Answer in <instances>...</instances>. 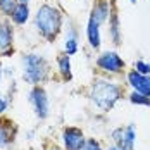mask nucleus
I'll return each mask as SVG.
<instances>
[{
	"label": "nucleus",
	"mask_w": 150,
	"mask_h": 150,
	"mask_svg": "<svg viewBox=\"0 0 150 150\" xmlns=\"http://www.w3.org/2000/svg\"><path fill=\"white\" fill-rule=\"evenodd\" d=\"M12 140H14V138H12L11 129H7L4 124H0V147H7Z\"/></svg>",
	"instance_id": "obj_17"
},
{
	"label": "nucleus",
	"mask_w": 150,
	"mask_h": 150,
	"mask_svg": "<svg viewBox=\"0 0 150 150\" xmlns=\"http://www.w3.org/2000/svg\"><path fill=\"white\" fill-rule=\"evenodd\" d=\"M112 138L116 142V147L122 150H135L136 129L135 124H128L126 128H117L112 131Z\"/></svg>",
	"instance_id": "obj_4"
},
{
	"label": "nucleus",
	"mask_w": 150,
	"mask_h": 150,
	"mask_svg": "<svg viewBox=\"0 0 150 150\" xmlns=\"http://www.w3.org/2000/svg\"><path fill=\"white\" fill-rule=\"evenodd\" d=\"M62 140H64V147L67 150H83L86 143L83 131L78 128H66L62 133Z\"/></svg>",
	"instance_id": "obj_7"
},
{
	"label": "nucleus",
	"mask_w": 150,
	"mask_h": 150,
	"mask_svg": "<svg viewBox=\"0 0 150 150\" xmlns=\"http://www.w3.org/2000/svg\"><path fill=\"white\" fill-rule=\"evenodd\" d=\"M135 71H138L140 74H145V76H150V64L143 62V60H138L135 64Z\"/></svg>",
	"instance_id": "obj_19"
},
{
	"label": "nucleus",
	"mask_w": 150,
	"mask_h": 150,
	"mask_svg": "<svg viewBox=\"0 0 150 150\" xmlns=\"http://www.w3.org/2000/svg\"><path fill=\"white\" fill-rule=\"evenodd\" d=\"M50 150H60V149H57V147H54V149H50Z\"/></svg>",
	"instance_id": "obj_24"
},
{
	"label": "nucleus",
	"mask_w": 150,
	"mask_h": 150,
	"mask_svg": "<svg viewBox=\"0 0 150 150\" xmlns=\"http://www.w3.org/2000/svg\"><path fill=\"white\" fill-rule=\"evenodd\" d=\"M24 64V79L31 85H38L42 83L48 74V64L43 57L36 55V54H28L23 59Z\"/></svg>",
	"instance_id": "obj_3"
},
{
	"label": "nucleus",
	"mask_w": 150,
	"mask_h": 150,
	"mask_svg": "<svg viewBox=\"0 0 150 150\" xmlns=\"http://www.w3.org/2000/svg\"><path fill=\"white\" fill-rule=\"evenodd\" d=\"M110 36H112V42L116 45L121 43V35H119V19L117 16L112 14L110 16Z\"/></svg>",
	"instance_id": "obj_15"
},
{
	"label": "nucleus",
	"mask_w": 150,
	"mask_h": 150,
	"mask_svg": "<svg viewBox=\"0 0 150 150\" xmlns=\"http://www.w3.org/2000/svg\"><path fill=\"white\" fill-rule=\"evenodd\" d=\"M107 17H109V4H107L105 0L95 4V7H93V11H91V19H95L98 24H102Z\"/></svg>",
	"instance_id": "obj_11"
},
{
	"label": "nucleus",
	"mask_w": 150,
	"mask_h": 150,
	"mask_svg": "<svg viewBox=\"0 0 150 150\" xmlns=\"http://www.w3.org/2000/svg\"><path fill=\"white\" fill-rule=\"evenodd\" d=\"M16 0H0V11L5 16H12V11L16 7Z\"/></svg>",
	"instance_id": "obj_18"
},
{
	"label": "nucleus",
	"mask_w": 150,
	"mask_h": 150,
	"mask_svg": "<svg viewBox=\"0 0 150 150\" xmlns=\"http://www.w3.org/2000/svg\"><path fill=\"white\" fill-rule=\"evenodd\" d=\"M35 23H36V28L40 31V35L43 38H47L48 42H54V38L59 35V31H60L62 17H60V12L55 7L42 5L38 9V12H36Z\"/></svg>",
	"instance_id": "obj_1"
},
{
	"label": "nucleus",
	"mask_w": 150,
	"mask_h": 150,
	"mask_svg": "<svg viewBox=\"0 0 150 150\" xmlns=\"http://www.w3.org/2000/svg\"><path fill=\"white\" fill-rule=\"evenodd\" d=\"M83 150H102V147H100V143H98L97 140L90 138V140H86V143H85V149H83Z\"/></svg>",
	"instance_id": "obj_20"
},
{
	"label": "nucleus",
	"mask_w": 150,
	"mask_h": 150,
	"mask_svg": "<svg viewBox=\"0 0 150 150\" xmlns=\"http://www.w3.org/2000/svg\"><path fill=\"white\" fill-rule=\"evenodd\" d=\"M109 150H122V149H119V147H110Z\"/></svg>",
	"instance_id": "obj_22"
},
{
	"label": "nucleus",
	"mask_w": 150,
	"mask_h": 150,
	"mask_svg": "<svg viewBox=\"0 0 150 150\" xmlns=\"http://www.w3.org/2000/svg\"><path fill=\"white\" fill-rule=\"evenodd\" d=\"M57 62H59L60 74L64 76L66 79H71V78H73V74H71V60H69V55H67V54H66V55H60Z\"/></svg>",
	"instance_id": "obj_13"
},
{
	"label": "nucleus",
	"mask_w": 150,
	"mask_h": 150,
	"mask_svg": "<svg viewBox=\"0 0 150 150\" xmlns=\"http://www.w3.org/2000/svg\"><path fill=\"white\" fill-rule=\"evenodd\" d=\"M129 102L131 104H136V105H147V107H150V97L140 93V91H133L129 95Z\"/></svg>",
	"instance_id": "obj_16"
},
{
	"label": "nucleus",
	"mask_w": 150,
	"mask_h": 150,
	"mask_svg": "<svg viewBox=\"0 0 150 150\" xmlns=\"http://www.w3.org/2000/svg\"><path fill=\"white\" fill-rule=\"evenodd\" d=\"M93 104L102 110H110L114 104L121 98V86L116 83L105 81V79H97L91 85V93H90Z\"/></svg>",
	"instance_id": "obj_2"
},
{
	"label": "nucleus",
	"mask_w": 150,
	"mask_h": 150,
	"mask_svg": "<svg viewBox=\"0 0 150 150\" xmlns=\"http://www.w3.org/2000/svg\"><path fill=\"white\" fill-rule=\"evenodd\" d=\"M128 83L133 86L135 91H140V93L150 97V76L140 74L138 71H131L128 74Z\"/></svg>",
	"instance_id": "obj_8"
},
{
	"label": "nucleus",
	"mask_w": 150,
	"mask_h": 150,
	"mask_svg": "<svg viewBox=\"0 0 150 150\" xmlns=\"http://www.w3.org/2000/svg\"><path fill=\"white\" fill-rule=\"evenodd\" d=\"M129 2H131V4H136V0H129Z\"/></svg>",
	"instance_id": "obj_26"
},
{
	"label": "nucleus",
	"mask_w": 150,
	"mask_h": 150,
	"mask_svg": "<svg viewBox=\"0 0 150 150\" xmlns=\"http://www.w3.org/2000/svg\"><path fill=\"white\" fill-rule=\"evenodd\" d=\"M5 109H7V100H5V98H4V97L0 95V114H2V112H4Z\"/></svg>",
	"instance_id": "obj_21"
},
{
	"label": "nucleus",
	"mask_w": 150,
	"mask_h": 150,
	"mask_svg": "<svg viewBox=\"0 0 150 150\" xmlns=\"http://www.w3.org/2000/svg\"><path fill=\"white\" fill-rule=\"evenodd\" d=\"M30 102L33 104V109H35L36 116L40 119H45L47 116H48V97H47L43 88L35 86L30 91Z\"/></svg>",
	"instance_id": "obj_5"
},
{
	"label": "nucleus",
	"mask_w": 150,
	"mask_h": 150,
	"mask_svg": "<svg viewBox=\"0 0 150 150\" xmlns=\"http://www.w3.org/2000/svg\"><path fill=\"white\" fill-rule=\"evenodd\" d=\"M97 66L107 73H121L124 67V60L116 52H105L97 59Z\"/></svg>",
	"instance_id": "obj_6"
},
{
	"label": "nucleus",
	"mask_w": 150,
	"mask_h": 150,
	"mask_svg": "<svg viewBox=\"0 0 150 150\" xmlns=\"http://www.w3.org/2000/svg\"><path fill=\"white\" fill-rule=\"evenodd\" d=\"M19 2H24V4H28V0H19Z\"/></svg>",
	"instance_id": "obj_23"
},
{
	"label": "nucleus",
	"mask_w": 150,
	"mask_h": 150,
	"mask_svg": "<svg viewBox=\"0 0 150 150\" xmlns=\"http://www.w3.org/2000/svg\"><path fill=\"white\" fill-rule=\"evenodd\" d=\"M98 26L100 24L90 17V21H88V42L93 48L100 47V30H98Z\"/></svg>",
	"instance_id": "obj_12"
},
{
	"label": "nucleus",
	"mask_w": 150,
	"mask_h": 150,
	"mask_svg": "<svg viewBox=\"0 0 150 150\" xmlns=\"http://www.w3.org/2000/svg\"><path fill=\"white\" fill-rule=\"evenodd\" d=\"M12 30L7 23H0V52L12 48Z\"/></svg>",
	"instance_id": "obj_10"
},
{
	"label": "nucleus",
	"mask_w": 150,
	"mask_h": 150,
	"mask_svg": "<svg viewBox=\"0 0 150 150\" xmlns=\"http://www.w3.org/2000/svg\"><path fill=\"white\" fill-rule=\"evenodd\" d=\"M11 17H12V21H14L16 24H24L28 21V17H30V7H28V4L17 2Z\"/></svg>",
	"instance_id": "obj_9"
},
{
	"label": "nucleus",
	"mask_w": 150,
	"mask_h": 150,
	"mask_svg": "<svg viewBox=\"0 0 150 150\" xmlns=\"http://www.w3.org/2000/svg\"><path fill=\"white\" fill-rule=\"evenodd\" d=\"M0 79H2V67H0Z\"/></svg>",
	"instance_id": "obj_25"
},
{
	"label": "nucleus",
	"mask_w": 150,
	"mask_h": 150,
	"mask_svg": "<svg viewBox=\"0 0 150 150\" xmlns=\"http://www.w3.org/2000/svg\"><path fill=\"white\" fill-rule=\"evenodd\" d=\"M64 48H66V54H67V55H74L76 52H78V40H76V33H74V30H71L69 36L66 38Z\"/></svg>",
	"instance_id": "obj_14"
}]
</instances>
